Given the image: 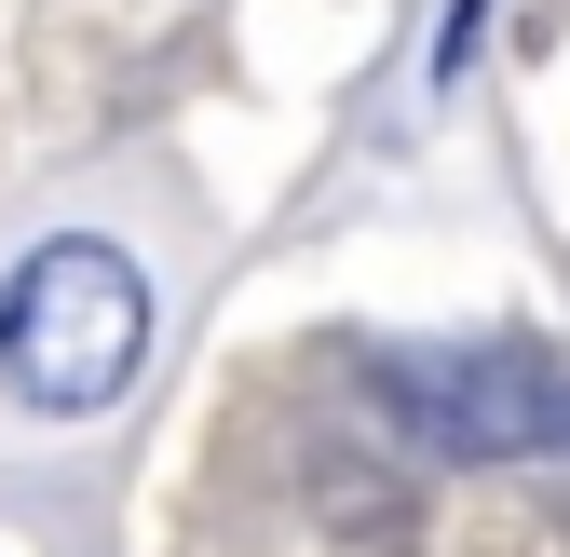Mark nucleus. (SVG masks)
<instances>
[{
	"instance_id": "nucleus-1",
	"label": "nucleus",
	"mask_w": 570,
	"mask_h": 557,
	"mask_svg": "<svg viewBox=\"0 0 570 557\" xmlns=\"http://www.w3.org/2000/svg\"><path fill=\"white\" fill-rule=\"evenodd\" d=\"M136 368H150V272L96 232H55L14 286H0V381L55 422L109 408Z\"/></svg>"
},
{
	"instance_id": "nucleus-2",
	"label": "nucleus",
	"mask_w": 570,
	"mask_h": 557,
	"mask_svg": "<svg viewBox=\"0 0 570 557\" xmlns=\"http://www.w3.org/2000/svg\"><path fill=\"white\" fill-rule=\"evenodd\" d=\"M381 408L449 449V462H530V449H570V381L543 354H449V368H381Z\"/></svg>"
}]
</instances>
